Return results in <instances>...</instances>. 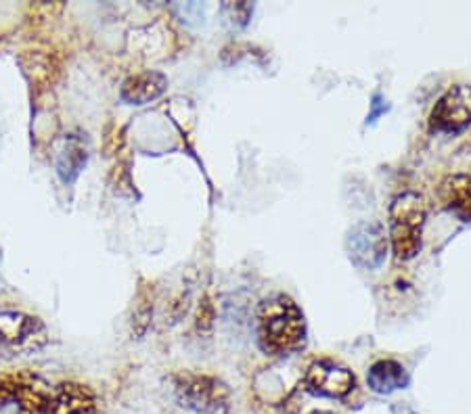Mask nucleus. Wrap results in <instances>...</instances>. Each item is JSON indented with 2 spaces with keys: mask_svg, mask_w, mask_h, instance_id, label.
Masks as SVG:
<instances>
[{
  "mask_svg": "<svg viewBox=\"0 0 471 414\" xmlns=\"http://www.w3.org/2000/svg\"><path fill=\"white\" fill-rule=\"evenodd\" d=\"M258 344L270 356H289L306 344V319L287 295H273L258 306Z\"/></svg>",
  "mask_w": 471,
  "mask_h": 414,
  "instance_id": "nucleus-1",
  "label": "nucleus"
},
{
  "mask_svg": "<svg viewBox=\"0 0 471 414\" xmlns=\"http://www.w3.org/2000/svg\"><path fill=\"white\" fill-rule=\"evenodd\" d=\"M53 387L34 371L0 374V414H49Z\"/></svg>",
  "mask_w": 471,
  "mask_h": 414,
  "instance_id": "nucleus-2",
  "label": "nucleus"
},
{
  "mask_svg": "<svg viewBox=\"0 0 471 414\" xmlns=\"http://www.w3.org/2000/svg\"><path fill=\"white\" fill-rule=\"evenodd\" d=\"M428 210L417 193L406 191L390 207V238L398 260H412L421 251V235Z\"/></svg>",
  "mask_w": 471,
  "mask_h": 414,
  "instance_id": "nucleus-3",
  "label": "nucleus"
},
{
  "mask_svg": "<svg viewBox=\"0 0 471 414\" xmlns=\"http://www.w3.org/2000/svg\"><path fill=\"white\" fill-rule=\"evenodd\" d=\"M174 398L185 410L195 414H229L231 390L218 377L180 373L174 377Z\"/></svg>",
  "mask_w": 471,
  "mask_h": 414,
  "instance_id": "nucleus-4",
  "label": "nucleus"
},
{
  "mask_svg": "<svg viewBox=\"0 0 471 414\" xmlns=\"http://www.w3.org/2000/svg\"><path fill=\"white\" fill-rule=\"evenodd\" d=\"M49 346V328L38 316L19 310L0 312V358L38 354Z\"/></svg>",
  "mask_w": 471,
  "mask_h": 414,
  "instance_id": "nucleus-5",
  "label": "nucleus"
},
{
  "mask_svg": "<svg viewBox=\"0 0 471 414\" xmlns=\"http://www.w3.org/2000/svg\"><path fill=\"white\" fill-rule=\"evenodd\" d=\"M346 254L360 270H377L388 256V235L379 222L365 220L348 230Z\"/></svg>",
  "mask_w": 471,
  "mask_h": 414,
  "instance_id": "nucleus-6",
  "label": "nucleus"
},
{
  "mask_svg": "<svg viewBox=\"0 0 471 414\" xmlns=\"http://www.w3.org/2000/svg\"><path fill=\"white\" fill-rule=\"evenodd\" d=\"M471 124V86L469 84H457L448 88L436 107L431 109L430 128L431 132L455 134L466 130Z\"/></svg>",
  "mask_w": 471,
  "mask_h": 414,
  "instance_id": "nucleus-7",
  "label": "nucleus"
},
{
  "mask_svg": "<svg viewBox=\"0 0 471 414\" xmlns=\"http://www.w3.org/2000/svg\"><path fill=\"white\" fill-rule=\"evenodd\" d=\"M306 390L312 396L319 398H331V400H341L354 390L357 379L350 368L335 360H316L308 366L306 377H304Z\"/></svg>",
  "mask_w": 471,
  "mask_h": 414,
  "instance_id": "nucleus-8",
  "label": "nucleus"
},
{
  "mask_svg": "<svg viewBox=\"0 0 471 414\" xmlns=\"http://www.w3.org/2000/svg\"><path fill=\"white\" fill-rule=\"evenodd\" d=\"M49 414H99V398L88 385L66 381L53 387Z\"/></svg>",
  "mask_w": 471,
  "mask_h": 414,
  "instance_id": "nucleus-9",
  "label": "nucleus"
},
{
  "mask_svg": "<svg viewBox=\"0 0 471 414\" xmlns=\"http://www.w3.org/2000/svg\"><path fill=\"white\" fill-rule=\"evenodd\" d=\"M168 88V77L159 71H140L126 77L120 88V99L128 105H147V103L159 99Z\"/></svg>",
  "mask_w": 471,
  "mask_h": 414,
  "instance_id": "nucleus-10",
  "label": "nucleus"
},
{
  "mask_svg": "<svg viewBox=\"0 0 471 414\" xmlns=\"http://www.w3.org/2000/svg\"><path fill=\"white\" fill-rule=\"evenodd\" d=\"M438 199L444 210L453 212L463 222H471V176L467 174H453L440 183Z\"/></svg>",
  "mask_w": 471,
  "mask_h": 414,
  "instance_id": "nucleus-11",
  "label": "nucleus"
},
{
  "mask_svg": "<svg viewBox=\"0 0 471 414\" xmlns=\"http://www.w3.org/2000/svg\"><path fill=\"white\" fill-rule=\"evenodd\" d=\"M367 383L376 393L388 396V393L404 390L409 385V373L396 360H379L369 368Z\"/></svg>",
  "mask_w": 471,
  "mask_h": 414,
  "instance_id": "nucleus-12",
  "label": "nucleus"
},
{
  "mask_svg": "<svg viewBox=\"0 0 471 414\" xmlns=\"http://www.w3.org/2000/svg\"><path fill=\"white\" fill-rule=\"evenodd\" d=\"M88 148L78 137H69L63 145L59 158H57V174H59L63 184H74L86 167Z\"/></svg>",
  "mask_w": 471,
  "mask_h": 414,
  "instance_id": "nucleus-13",
  "label": "nucleus"
},
{
  "mask_svg": "<svg viewBox=\"0 0 471 414\" xmlns=\"http://www.w3.org/2000/svg\"><path fill=\"white\" fill-rule=\"evenodd\" d=\"M311 414H335V412H329V410H314Z\"/></svg>",
  "mask_w": 471,
  "mask_h": 414,
  "instance_id": "nucleus-14",
  "label": "nucleus"
}]
</instances>
